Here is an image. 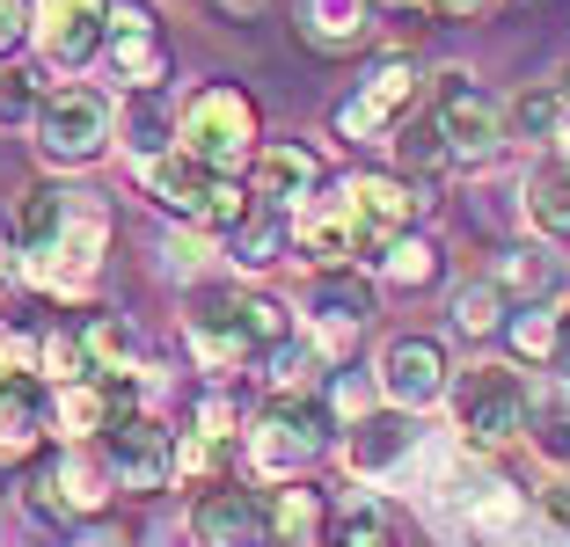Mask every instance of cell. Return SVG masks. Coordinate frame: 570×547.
Returning <instances> with one entry per match:
<instances>
[{
    "label": "cell",
    "instance_id": "21",
    "mask_svg": "<svg viewBox=\"0 0 570 547\" xmlns=\"http://www.w3.org/2000/svg\"><path fill=\"white\" fill-rule=\"evenodd\" d=\"M366 22H373V0H307L301 8L307 44H322V51H352L366 37Z\"/></svg>",
    "mask_w": 570,
    "mask_h": 547
},
{
    "label": "cell",
    "instance_id": "8",
    "mask_svg": "<svg viewBox=\"0 0 570 547\" xmlns=\"http://www.w3.org/2000/svg\"><path fill=\"white\" fill-rule=\"evenodd\" d=\"M432 117H439V132H446L453 161H469V168L498 161V147H504V110H498V96H483V88L469 81V73H439Z\"/></svg>",
    "mask_w": 570,
    "mask_h": 547
},
{
    "label": "cell",
    "instance_id": "4",
    "mask_svg": "<svg viewBox=\"0 0 570 547\" xmlns=\"http://www.w3.org/2000/svg\"><path fill=\"white\" fill-rule=\"evenodd\" d=\"M293 241L315 270H336V263H381V233H373L366 205L352 198V182H336V190H315V198L293 212Z\"/></svg>",
    "mask_w": 570,
    "mask_h": 547
},
{
    "label": "cell",
    "instance_id": "18",
    "mask_svg": "<svg viewBox=\"0 0 570 547\" xmlns=\"http://www.w3.org/2000/svg\"><path fill=\"white\" fill-rule=\"evenodd\" d=\"M387 147H395V161H403V176L417 182V190H432V182L446 176V161H453L446 132H439V117H424V125H417V117H403Z\"/></svg>",
    "mask_w": 570,
    "mask_h": 547
},
{
    "label": "cell",
    "instance_id": "30",
    "mask_svg": "<svg viewBox=\"0 0 570 547\" xmlns=\"http://www.w3.org/2000/svg\"><path fill=\"white\" fill-rule=\"evenodd\" d=\"M37 431H45V416H37L30 380L0 387V452H30V446H37Z\"/></svg>",
    "mask_w": 570,
    "mask_h": 547
},
{
    "label": "cell",
    "instance_id": "42",
    "mask_svg": "<svg viewBox=\"0 0 570 547\" xmlns=\"http://www.w3.org/2000/svg\"><path fill=\"white\" fill-rule=\"evenodd\" d=\"M556 372H563V380H570V307H563V315H556Z\"/></svg>",
    "mask_w": 570,
    "mask_h": 547
},
{
    "label": "cell",
    "instance_id": "27",
    "mask_svg": "<svg viewBox=\"0 0 570 547\" xmlns=\"http://www.w3.org/2000/svg\"><path fill=\"white\" fill-rule=\"evenodd\" d=\"M373 270H381L387 285H432V278H439V249L424 241V233H395Z\"/></svg>",
    "mask_w": 570,
    "mask_h": 547
},
{
    "label": "cell",
    "instance_id": "35",
    "mask_svg": "<svg viewBox=\"0 0 570 547\" xmlns=\"http://www.w3.org/2000/svg\"><path fill=\"white\" fill-rule=\"evenodd\" d=\"M22 372H37V344L22 329H8V321H0V387H16Z\"/></svg>",
    "mask_w": 570,
    "mask_h": 547
},
{
    "label": "cell",
    "instance_id": "20",
    "mask_svg": "<svg viewBox=\"0 0 570 547\" xmlns=\"http://www.w3.org/2000/svg\"><path fill=\"white\" fill-rule=\"evenodd\" d=\"M410 446H417V431H410V409L366 416V424L352 431V467H358V475H381V467L410 460Z\"/></svg>",
    "mask_w": 570,
    "mask_h": 547
},
{
    "label": "cell",
    "instance_id": "26",
    "mask_svg": "<svg viewBox=\"0 0 570 547\" xmlns=\"http://www.w3.org/2000/svg\"><path fill=\"white\" fill-rule=\"evenodd\" d=\"M504 307H512V292H504L498 278H475V285L453 292V329H461V336H490L504 321Z\"/></svg>",
    "mask_w": 570,
    "mask_h": 547
},
{
    "label": "cell",
    "instance_id": "6",
    "mask_svg": "<svg viewBox=\"0 0 570 547\" xmlns=\"http://www.w3.org/2000/svg\"><path fill=\"white\" fill-rule=\"evenodd\" d=\"M330 446V409H322L315 395H301V387H278L271 395V409L256 416V431H249V460L264 467V475H301L315 452Z\"/></svg>",
    "mask_w": 570,
    "mask_h": 547
},
{
    "label": "cell",
    "instance_id": "32",
    "mask_svg": "<svg viewBox=\"0 0 570 547\" xmlns=\"http://www.w3.org/2000/svg\"><path fill=\"white\" fill-rule=\"evenodd\" d=\"M88 358H96V372H132V329H125L118 315H102V321H88Z\"/></svg>",
    "mask_w": 570,
    "mask_h": 547
},
{
    "label": "cell",
    "instance_id": "15",
    "mask_svg": "<svg viewBox=\"0 0 570 547\" xmlns=\"http://www.w3.org/2000/svg\"><path fill=\"white\" fill-rule=\"evenodd\" d=\"M249 190H256V205H271V212H301V205L322 190V161L307 147H293V139H271V147H256V161H249Z\"/></svg>",
    "mask_w": 570,
    "mask_h": 547
},
{
    "label": "cell",
    "instance_id": "16",
    "mask_svg": "<svg viewBox=\"0 0 570 547\" xmlns=\"http://www.w3.org/2000/svg\"><path fill=\"white\" fill-rule=\"evenodd\" d=\"M307 321H315L322 336H358L373 321V285L352 278V263L315 270V285H307Z\"/></svg>",
    "mask_w": 570,
    "mask_h": 547
},
{
    "label": "cell",
    "instance_id": "41",
    "mask_svg": "<svg viewBox=\"0 0 570 547\" xmlns=\"http://www.w3.org/2000/svg\"><path fill=\"white\" fill-rule=\"evenodd\" d=\"M541 511H549L556 526L570 533V481H556V489H541Z\"/></svg>",
    "mask_w": 570,
    "mask_h": 547
},
{
    "label": "cell",
    "instance_id": "34",
    "mask_svg": "<svg viewBox=\"0 0 570 547\" xmlns=\"http://www.w3.org/2000/svg\"><path fill=\"white\" fill-rule=\"evenodd\" d=\"M45 96H37L30 73H0V125H37Z\"/></svg>",
    "mask_w": 570,
    "mask_h": 547
},
{
    "label": "cell",
    "instance_id": "13",
    "mask_svg": "<svg viewBox=\"0 0 570 547\" xmlns=\"http://www.w3.org/2000/svg\"><path fill=\"white\" fill-rule=\"evenodd\" d=\"M102 452H110V467H118V489H139V497L176 475V438H168L147 409L118 416V424L102 431Z\"/></svg>",
    "mask_w": 570,
    "mask_h": 547
},
{
    "label": "cell",
    "instance_id": "2",
    "mask_svg": "<svg viewBox=\"0 0 570 547\" xmlns=\"http://www.w3.org/2000/svg\"><path fill=\"white\" fill-rule=\"evenodd\" d=\"M527 424H534V395L512 365H469L453 380V431L469 452H504L520 446Z\"/></svg>",
    "mask_w": 570,
    "mask_h": 547
},
{
    "label": "cell",
    "instance_id": "11",
    "mask_svg": "<svg viewBox=\"0 0 570 547\" xmlns=\"http://www.w3.org/2000/svg\"><path fill=\"white\" fill-rule=\"evenodd\" d=\"M37 22H30V44L45 51V67L73 73L88 67L102 44H110V0H30Z\"/></svg>",
    "mask_w": 570,
    "mask_h": 547
},
{
    "label": "cell",
    "instance_id": "19",
    "mask_svg": "<svg viewBox=\"0 0 570 547\" xmlns=\"http://www.w3.org/2000/svg\"><path fill=\"white\" fill-rule=\"evenodd\" d=\"M285 249H293V212H249L235 233H227V256H235L242 270H271V263H285Z\"/></svg>",
    "mask_w": 570,
    "mask_h": 547
},
{
    "label": "cell",
    "instance_id": "7",
    "mask_svg": "<svg viewBox=\"0 0 570 547\" xmlns=\"http://www.w3.org/2000/svg\"><path fill=\"white\" fill-rule=\"evenodd\" d=\"M110 489H118V467H110V452L67 446L59 460H45L30 481H22V504H30L45 526H59V518L102 511V504H110Z\"/></svg>",
    "mask_w": 570,
    "mask_h": 547
},
{
    "label": "cell",
    "instance_id": "28",
    "mask_svg": "<svg viewBox=\"0 0 570 547\" xmlns=\"http://www.w3.org/2000/svg\"><path fill=\"white\" fill-rule=\"evenodd\" d=\"M271 518H278V540H293V547H315L322 533H330V511H322L315 489H285V497H271Z\"/></svg>",
    "mask_w": 570,
    "mask_h": 547
},
{
    "label": "cell",
    "instance_id": "23",
    "mask_svg": "<svg viewBox=\"0 0 570 547\" xmlns=\"http://www.w3.org/2000/svg\"><path fill=\"white\" fill-rule=\"evenodd\" d=\"M527 219L549 241H570V161H541L527 176Z\"/></svg>",
    "mask_w": 570,
    "mask_h": 547
},
{
    "label": "cell",
    "instance_id": "24",
    "mask_svg": "<svg viewBox=\"0 0 570 547\" xmlns=\"http://www.w3.org/2000/svg\"><path fill=\"white\" fill-rule=\"evenodd\" d=\"M110 44H118V51H110V67H118V81L132 88V96L168 81V44H161V30H147V37H110Z\"/></svg>",
    "mask_w": 570,
    "mask_h": 547
},
{
    "label": "cell",
    "instance_id": "12",
    "mask_svg": "<svg viewBox=\"0 0 570 547\" xmlns=\"http://www.w3.org/2000/svg\"><path fill=\"white\" fill-rule=\"evenodd\" d=\"M198 540L205 547H278V518H271V497L256 489H235V481H213L198 497Z\"/></svg>",
    "mask_w": 570,
    "mask_h": 547
},
{
    "label": "cell",
    "instance_id": "3",
    "mask_svg": "<svg viewBox=\"0 0 570 547\" xmlns=\"http://www.w3.org/2000/svg\"><path fill=\"white\" fill-rule=\"evenodd\" d=\"M176 147L198 153L205 168H219V176H235L242 161H256V102L242 96L235 81L190 88L184 110H176Z\"/></svg>",
    "mask_w": 570,
    "mask_h": 547
},
{
    "label": "cell",
    "instance_id": "38",
    "mask_svg": "<svg viewBox=\"0 0 570 547\" xmlns=\"http://www.w3.org/2000/svg\"><path fill=\"white\" fill-rule=\"evenodd\" d=\"M147 30H154L147 0H110V37H147Z\"/></svg>",
    "mask_w": 570,
    "mask_h": 547
},
{
    "label": "cell",
    "instance_id": "36",
    "mask_svg": "<svg viewBox=\"0 0 570 547\" xmlns=\"http://www.w3.org/2000/svg\"><path fill=\"white\" fill-rule=\"evenodd\" d=\"M512 344H520L527 358L556 365V315H520V321H512Z\"/></svg>",
    "mask_w": 570,
    "mask_h": 547
},
{
    "label": "cell",
    "instance_id": "29",
    "mask_svg": "<svg viewBox=\"0 0 570 547\" xmlns=\"http://www.w3.org/2000/svg\"><path fill=\"white\" fill-rule=\"evenodd\" d=\"M563 117H570L563 88H527V96L512 102V125H520V139H534V147H549V139L563 132Z\"/></svg>",
    "mask_w": 570,
    "mask_h": 547
},
{
    "label": "cell",
    "instance_id": "43",
    "mask_svg": "<svg viewBox=\"0 0 570 547\" xmlns=\"http://www.w3.org/2000/svg\"><path fill=\"white\" fill-rule=\"evenodd\" d=\"M483 0H439V16H475Z\"/></svg>",
    "mask_w": 570,
    "mask_h": 547
},
{
    "label": "cell",
    "instance_id": "25",
    "mask_svg": "<svg viewBox=\"0 0 570 547\" xmlns=\"http://www.w3.org/2000/svg\"><path fill=\"white\" fill-rule=\"evenodd\" d=\"M37 372L51 387H73V380H96V358H88V336L81 329H51L37 344Z\"/></svg>",
    "mask_w": 570,
    "mask_h": 547
},
{
    "label": "cell",
    "instance_id": "44",
    "mask_svg": "<svg viewBox=\"0 0 570 547\" xmlns=\"http://www.w3.org/2000/svg\"><path fill=\"white\" fill-rule=\"evenodd\" d=\"M395 8H417V16H439V0H395Z\"/></svg>",
    "mask_w": 570,
    "mask_h": 547
},
{
    "label": "cell",
    "instance_id": "10",
    "mask_svg": "<svg viewBox=\"0 0 570 547\" xmlns=\"http://www.w3.org/2000/svg\"><path fill=\"white\" fill-rule=\"evenodd\" d=\"M102 241H110V219L81 205V212L67 219V233H59V241L22 249V270H30V285H45V292L81 299L88 285H96V270H102Z\"/></svg>",
    "mask_w": 570,
    "mask_h": 547
},
{
    "label": "cell",
    "instance_id": "22",
    "mask_svg": "<svg viewBox=\"0 0 570 547\" xmlns=\"http://www.w3.org/2000/svg\"><path fill=\"white\" fill-rule=\"evenodd\" d=\"M73 212H81V198H73V190L37 182L30 198H22V212H16V241H22V249H45V241H59V233H67Z\"/></svg>",
    "mask_w": 570,
    "mask_h": 547
},
{
    "label": "cell",
    "instance_id": "31",
    "mask_svg": "<svg viewBox=\"0 0 570 547\" xmlns=\"http://www.w3.org/2000/svg\"><path fill=\"white\" fill-rule=\"evenodd\" d=\"M322 547H395V533L381 526V511H373V504H352V511H336V518H330Z\"/></svg>",
    "mask_w": 570,
    "mask_h": 547
},
{
    "label": "cell",
    "instance_id": "17",
    "mask_svg": "<svg viewBox=\"0 0 570 547\" xmlns=\"http://www.w3.org/2000/svg\"><path fill=\"white\" fill-rule=\"evenodd\" d=\"M110 380H73V387H59L51 395V424H59V438L67 446H81V438H102L110 431Z\"/></svg>",
    "mask_w": 570,
    "mask_h": 547
},
{
    "label": "cell",
    "instance_id": "9",
    "mask_svg": "<svg viewBox=\"0 0 570 547\" xmlns=\"http://www.w3.org/2000/svg\"><path fill=\"white\" fill-rule=\"evenodd\" d=\"M417 88L424 81H417L410 59H381L352 96L336 102V132H344V139H395V125L417 110Z\"/></svg>",
    "mask_w": 570,
    "mask_h": 547
},
{
    "label": "cell",
    "instance_id": "14",
    "mask_svg": "<svg viewBox=\"0 0 570 547\" xmlns=\"http://www.w3.org/2000/svg\"><path fill=\"white\" fill-rule=\"evenodd\" d=\"M381 395L410 416L432 409V401L446 395V350H439L432 336H395V344L381 350Z\"/></svg>",
    "mask_w": 570,
    "mask_h": 547
},
{
    "label": "cell",
    "instance_id": "37",
    "mask_svg": "<svg viewBox=\"0 0 570 547\" xmlns=\"http://www.w3.org/2000/svg\"><path fill=\"white\" fill-rule=\"evenodd\" d=\"M30 22H37L30 0H0V59H16V51L30 44Z\"/></svg>",
    "mask_w": 570,
    "mask_h": 547
},
{
    "label": "cell",
    "instance_id": "39",
    "mask_svg": "<svg viewBox=\"0 0 570 547\" xmlns=\"http://www.w3.org/2000/svg\"><path fill=\"white\" fill-rule=\"evenodd\" d=\"M534 446L549 452V460H570V409H549V416H541V431H534Z\"/></svg>",
    "mask_w": 570,
    "mask_h": 547
},
{
    "label": "cell",
    "instance_id": "1",
    "mask_svg": "<svg viewBox=\"0 0 570 547\" xmlns=\"http://www.w3.org/2000/svg\"><path fill=\"white\" fill-rule=\"evenodd\" d=\"M190 344H198L205 365L271 358L278 344H293V315L264 292H198V307H190Z\"/></svg>",
    "mask_w": 570,
    "mask_h": 547
},
{
    "label": "cell",
    "instance_id": "45",
    "mask_svg": "<svg viewBox=\"0 0 570 547\" xmlns=\"http://www.w3.org/2000/svg\"><path fill=\"white\" fill-rule=\"evenodd\" d=\"M563 96H570V81H563Z\"/></svg>",
    "mask_w": 570,
    "mask_h": 547
},
{
    "label": "cell",
    "instance_id": "33",
    "mask_svg": "<svg viewBox=\"0 0 570 547\" xmlns=\"http://www.w3.org/2000/svg\"><path fill=\"white\" fill-rule=\"evenodd\" d=\"M490 278H498L504 292H549V278H556V270H549V256H541V249H504Z\"/></svg>",
    "mask_w": 570,
    "mask_h": 547
},
{
    "label": "cell",
    "instance_id": "40",
    "mask_svg": "<svg viewBox=\"0 0 570 547\" xmlns=\"http://www.w3.org/2000/svg\"><path fill=\"white\" fill-rule=\"evenodd\" d=\"M198 233H205V227H190L184 241H168V278H190V270L205 263V241H198Z\"/></svg>",
    "mask_w": 570,
    "mask_h": 547
},
{
    "label": "cell",
    "instance_id": "5",
    "mask_svg": "<svg viewBox=\"0 0 570 547\" xmlns=\"http://www.w3.org/2000/svg\"><path fill=\"white\" fill-rule=\"evenodd\" d=\"M110 125H118V110H110L102 88H59V96H45L30 132H37V153L51 168H88L110 147Z\"/></svg>",
    "mask_w": 570,
    "mask_h": 547
}]
</instances>
